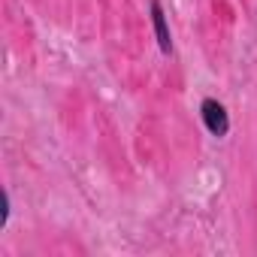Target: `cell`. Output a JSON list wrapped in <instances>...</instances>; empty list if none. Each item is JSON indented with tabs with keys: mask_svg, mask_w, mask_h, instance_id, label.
Listing matches in <instances>:
<instances>
[{
	"mask_svg": "<svg viewBox=\"0 0 257 257\" xmlns=\"http://www.w3.org/2000/svg\"><path fill=\"white\" fill-rule=\"evenodd\" d=\"M10 215H13V203H10V191H4V215H0V230H7Z\"/></svg>",
	"mask_w": 257,
	"mask_h": 257,
	"instance_id": "cell-3",
	"label": "cell"
},
{
	"mask_svg": "<svg viewBox=\"0 0 257 257\" xmlns=\"http://www.w3.org/2000/svg\"><path fill=\"white\" fill-rule=\"evenodd\" d=\"M200 118H203V127L212 134V137H227L230 134V115H227V109H224V103L221 100H215V97H206L203 103H200Z\"/></svg>",
	"mask_w": 257,
	"mask_h": 257,
	"instance_id": "cell-1",
	"label": "cell"
},
{
	"mask_svg": "<svg viewBox=\"0 0 257 257\" xmlns=\"http://www.w3.org/2000/svg\"><path fill=\"white\" fill-rule=\"evenodd\" d=\"M149 10H152V28H155V40H158L161 52H164V55H170V52H173V34H170V25H167L164 4H161V0H152V4H149Z\"/></svg>",
	"mask_w": 257,
	"mask_h": 257,
	"instance_id": "cell-2",
	"label": "cell"
}]
</instances>
